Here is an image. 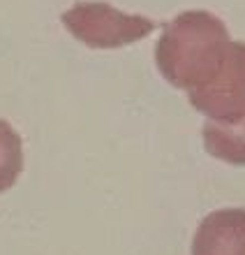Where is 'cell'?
Masks as SVG:
<instances>
[{"label":"cell","instance_id":"6da1fadb","mask_svg":"<svg viewBox=\"0 0 245 255\" xmlns=\"http://www.w3.org/2000/svg\"><path fill=\"white\" fill-rule=\"evenodd\" d=\"M155 63L208 121L236 123L245 116V42H234L215 14L190 9L164 23Z\"/></svg>","mask_w":245,"mask_h":255},{"label":"cell","instance_id":"277c9868","mask_svg":"<svg viewBox=\"0 0 245 255\" xmlns=\"http://www.w3.org/2000/svg\"><path fill=\"white\" fill-rule=\"evenodd\" d=\"M204 146L213 158L245 167V116L236 123L206 121Z\"/></svg>","mask_w":245,"mask_h":255},{"label":"cell","instance_id":"7a4b0ae2","mask_svg":"<svg viewBox=\"0 0 245 255\" xmlns=\"http://www.w3.org/2000/svg\"><path fill=\"white\" fill-rule=\"evenodd\" d=\"M63 23L77 40L93 49L127 47L158 28L148 16L125 14L109 2H77L63 14Z\"/></svg>","mask_w":245,"mask_h":255},{"label":"cell","instance_id":"5b68a950","mask_svg":"<svg viewBox=\"0 0 245 255\" xmlns=\"http://www.w3.org/2000/svg\"><path fill=\"white\" fill-rule=\"evenodd\" d=\"M23 169V144L19 132L0 119V193L9 190Z\"/></svg>","mask_w":245,"mask_h":255},{"label":"cell","instance_id":"3957f363","mask_svg":"<svg viewBox=\"0 0 245 255\" xmlns=\"http://www.w3.org/2000/svg\"><path fill=\"white\" fill-rule=\"evenodd\" d=\"M192 255H245V209H220L199 223Z\"/></svg>","mask_w":245,"mask_h":255}]
</instances>
